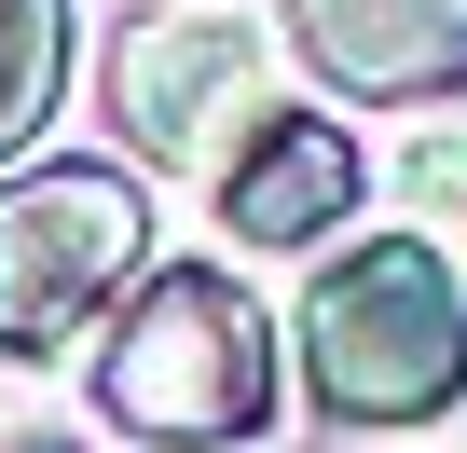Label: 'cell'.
Segmentation results:
<instances>
[{"mask_svg": "<svg viewBox=\"0 0 467 453\" xmlns=\"http://www.w3.org/2000/svg\"><path fill=\"white\" fill-rule=\"evenodd\" d=\"M97 412L124 439H151V453H234V439H262L275 426V330H262V303L234 275H206V262H165L124 303L110 357H97Z\"/></svg>", "mask_w": 467, "mask_h": 453, "instance_id": "cell-1", "label": "cell"}, {"mask_svg": "<svg viewBox=\"0 0 467 453\" xmlns=\"http://www.w3.org/2000/svg\"><path fill=\"white\" fill-rule=\"evenodd\" d=\"M138 262H151V192L124 165H28V179H0V344L15 357H56Z\"/></svg>", "mask_w": 467, "mask_h": 453, "instance_id": "cell-3", "label": "cell"}, {"mask_svg": "<svg viewBox=\"0 0 467 453\" xmlns=\"http://www.w3.org/2000/svg\"><path fill=\"white\" fill-rule=\"evenodd\" d=\"M289 42L330 97L358 110H426L467 97V0H289Z\"/></svg>", "mask_w": 467, "mask_h": 453, "instance_id": "cell-5", "label": "cell"}, {"mask_svg": "<svg viewBox=\"0 0 467 453\" xmlns=\"http://www.w3.org/2000/svg\"><path fill=\"white\" fill-rule=\"evenodd\" d=\"M303 385L344 426H426L467 398V289L440 248L371 234L303 289Z\"/></svg>", "mask_w": 467, "mask_h": 453, "instance_id": "cell-2", "label": "cell"}, {"mask_svg": "<svg viewBox=\"0 0 467 453\" xmlns=\"http://www.w3.org/2000/svg\"><path fill=\"white\" fill-rule=\"evenodd\" d=\"M110 110L151 165H220V151H248L275 124L248 28H220V15H138L110 42Z\"/></svg>", "mask_w": 467, "mask_h": 453, "instance_id": "cell-4", "label": "cell"}, {"mask_svg": "<svg viewBox=\"0 0 467 453\" xmlns=\"http://www.w3.org/2000/svg\"><path fill=\"white\" fill-rule=\"evenodd\" d=\"M344 206H358V138L344 124H303V110H275L248 151H234V179H220V220L248 248H317Z\"/></svg>", "mask_w": 467, "mask_h": 453, "instance_id": "cell-6", "label": "cell"}, {"mask_svg": "<svg viewBox=\"0 0 467 453\" xmlns=\"http://www.w3.org/2000/svg\"><path fill=\"white\" fill-rule=\"evenodd\" d=\"M56 83H69V0H0V165L56 124Z\"/></svg>", "mask_w": 467, "mask_h": 453, "instance_id": "cell-7", "label": "cell"}]
</instances>
